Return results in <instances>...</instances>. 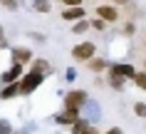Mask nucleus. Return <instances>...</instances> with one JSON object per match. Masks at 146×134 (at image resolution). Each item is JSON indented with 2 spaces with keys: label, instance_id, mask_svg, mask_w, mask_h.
Instances as JSON below:
<instances>
[{
  "label": "nucleus",
  "instance_id": "412c9836",
  "mask_svg": "<svg viewBox=\"0 0 146 134\" xmlns=\"http://www.w3.org/2000/svg\"><path fill=\"white\" fill-rule=\"evenodd\" d=\"M94 30H104V25H107V23H104V20H102V17H99V20H94Z\"/></svg>",
  "mask_w": 146,
  "mask_h": 134
},
{
  "label": "nucleus",
  "instance_id": "7ed1b4c3",
  "mask_svg": "<svg viewBox=\"0 0 146 134\" xmlns=\"http://www.w3.org/2000/svg\"><path fill=\"white\" fill-rule=\"evenodd\" d=\"M87 102V92L84 89H72V92H67V97H64V109H77Z\"/></svg>",
  "mask_w": 146,
  "mask_h": 134
},
{
  "label": "nucleus",
  "instance_id": "0eeeda50",
  "mask_svg": "<svg viewBox=\"0 0 146 134\" xmlns=\"http://www.w3.org/2000/svg\"><path fill=\"white\" fill-rule=\"evenodd\" d=\"M13 57H15L17 65H25V62H30V60H32V52L27 47H15V50H13Z\"/></svg>",
  "mask_w": 146,
  "mask_h": 134
},
{
  "label": "nucleus",
  "instance_id": "ddd939ff",
  "mask_svg": "<svg viewBox=\"0 0 146 134\" xmlns=\"http://www.w3.org/2000/svg\"><path fill=\"white\" fill-rule=\"evenodd\" d=\"M134 85H136L139 89H144V92H146V70H144V72H136V75H134Z\"/></svg>",
  "mask_w": 146,
  "mask_h": 134
},
{
  "label": "nucleus",
  "instance_id": "a211bd4d",
  "mask_svg": "<svg viewBox=\"0 0 146 134\" xmlns=\"http://www.w3.org/2000/svg\"><path fill=\"white\" fill-rule=\"evenodd\" d=\"M134 30H136V25H134V23H126V25H124V35H134Z\"/></svg>",
  "mask_w": 146,
  "mask_h": 134
},
{
  "label": "nucleus",
  "instance_id": "f3484780",
  "mask_svg": "<svg viewBox=\"0 0 146 134\" xmlns=\"http://www.w3.org/2000/svg\"><path fill=\"white\" fill-rule=\"evenodd\" d=\"M134 112H136L139 117H146V104H141V102H139V104H134Z\"/></svg>",
  "mask_w": 146,
  "mask_h": 134
},
{
  "label": "nucleus",
  "instance_id": "f03ea898",
  "mask_svg": "<svg viewBox=\"0 0 146 134\" xmlns=\"http://www.w3.org/2000/svg\"><path fill=\"white\" fill-rule=\"evenodd\" d=\"M97 55V47H94V42H79L72 47V57L79 60V62H87V60H92Z\"/></svg>",
  "mask_w": 146,
  "mask_h": 134
},
{
  "label": "nucleus",
  "instance_id": "f8f14e48",
  "mask_svg": "<svg viewBox=\"0 0 146 134\" xmlns=\"http://www.w3.org/2000/svg\"><path fill=\"white\" fill-rule=\"evenodd\" d=\"M87 67H89V70H94V72H102L104 67H107V62H104L102 57H92V60H87Z\"/></svg>",
  "mask_w": 146,
  "mask_h": 134
},
{
  "label": "nucleus",
  "instance_id": "39448f33",
  "mask_svg": "<svg viewBox=\"0 0 146 134\" xmlns=\"http://www.w3.org/2000/svg\"><path fill=\"white\" fill-rule=\"evenodd\" d=\"M97 17H102L104 23H116L119 20V10L114 5H99L97 8Z\"/></svg>",
  "mask_w": 146,
  "mask_h": 134
},
{
  "label": "nucleus",
  "instance_id": "9d476101",
  "mask_svg": "<svg viewBox=\"0 0 146 134\" xmlns=\"http://www.w3.org/2000/svg\"><path fill=\"white\" fill-rule=\"evenodd\" d=\"M17 95H20V85H17V82L5 85V87H3V92H0V97H3V99H13V97H17Z\"/></svg>",
  "mask_w": 146,
  "mask_h": 134
},
{
  "label": "nucleus",
  "instance_id": "dca6fc26",
  "mask_svg": "<svg viewBox=\"0 0 146 134\" xmlns=\"http://www.w3.org/2000/svg\"><path fill=\"white\" fill-rule=\"evenodd\" d=\"M35 10L47 13V10H50V0H35Z\"/></svg>",
  "mask_w": 146,
  "mask_h": 134
},
{
  "label": "nucleus",
  "instance_id": "20e7f679",
  "mask_svg": "<svg viewBox=\"0 0 146 134\" xmlns=\"http://www.w3.org/2000/svg\"><path fill=\"white\" fill-rule=\"evenodd\" d=\"M109 75L111 77H121V79H134L136 70H134V65H111L109 67Z\"/></svg>",
  "mask_w": 146,
  "mask_h": 134
},
{
  "label": "nucleus",
  "instance_id": "6e6552de",
  "mask_svg": "<svg viewBox=\"0 0 146 134\" xmlns=\"http://www.w3.org/2000/svg\"><path fill=\"white\" fill-rule=\"evenodd\" d=\"M77 119H79V112L77 109H64V114H60L57 122H60V124H69V127H72Z\"/></svg>",
  "mask_w": 146,
  "mask_h": 134
},
{
  "label": "nucleus",
  "instance_id": "f257e3e1",
  "mask_svg": "<svg viewBox=\"0 0 146 134\" xmlns=\"http://www.w3.org/2000/svg\"><path fill=\"white\" fill-rule=\"evenodd\" d=\"M42 79H45L42 75H37V72L30 70V75H25V77L17 82V85H20V95H30L32 89H37V87L42 85Z\"/></svg>",
  "mask_w": 146,
  "mask_h": 134
},
{
  "label": "nucleus",
  "instance_id": "423d86ee",
  "mask_svg": "<svg viewBox=\"0 0 146 134\" xmlns=\"http://www.w3.org/2000/svg\"><path fill=\"white\" fill-rule=\"evenodd\" d=\"M20 77H23V65H17V62H15V65H13V67H10V70L5 72L0 79H3L5 85H13V82H17Z\"/></svg>",
  "mask_w": 146,
  "mask_h": 134
},
{
  "label": "nucleus",
  "instance_id": "4be33fe9",
  "mask_svg": "<svg viewBox=\"0 0 146 134\" xmlns=\"http://www.w3.org/2000/svg\"><path fill=\"white\" fill-rule=\"evenodd\" d=\"M0 134H10V124L8 122H0Z\"/></svg>",
  "mask_w": 146,
  "mask_h": 134
},
{
  "label": "nucleus",
  "instance_id": "1a4fd4ad",
  "mask_svg": "<svg viewBox=\"0 0 146 134\" xmlns=\"http://www.w3.org/2000/svg\"><path fill=\"white\" fill-rule=\"evenodd\" d=\"M62 17L74 23V20H82V17H84V10H82V5H79V8H67L64 13H62Z\"/></svg>",
  "mask_w": 146,
  "mask_h": 134
},
{
  "label": "nucleus",
  "instance_id": "4468645a",
  "mask_svg": "<svg viewBox=\"0 0 146 134\" xmlns=\"http://www.w3.org/2000/svg\"><path fill=\"white\" fill-rule=\"evenodd\" d=\"M87 127H89V124H87L84 119H77V122L72 124V134H82V132L87 129Z\"/></svg>",
  "mask_w": 146,
  "mask_h": 134
},
{
  "label": "nucleus",
  "instance_id": "b1692460",
  "mask_svg": "<svg viewBox=\"0 0 146 134\" xmlns=\"http://www.w3.org/2000/svg\"><path fill=\"white\" fill-rule=\"evenodd\" d=\"M3 5H5V8H10V10L15 8V3H13V0H3Z\"/></svg>",
  "mask_w": 146,
  "mask_h": 134
},
{
  "label": "nucleus",
  "instance_id": "9b49d317",
  "mask_svg": "<svg viewBox=\"0 0 146 134\" xmlns=\"http://www.w3.org/2000/svg\"><path fill=\"white\" fill-rule=\"evenodd\" d=\"M32 72H37V75H42V77H47V75H50V65H47L45 60H35V62H32Z\"/></svg>",
  "mask_w": 146,
  "mask_h": 134
},
{
  "label": "nucleus",
  "instance_id": "bb28decb",
  "mask_svg": "<svg viewBox=\"0 0 146 134\" xmlns=\"http://www.w3.org/2000/svg\"><path fill=\"white\" fill-rule=\"evenodd\" d=\"M144 65H146V62H144Z\"/></svg>",
  "mask_w": 146,
  "mask_h": 134
},
{
  "label": "nucleus",
  "instance_id": "393cba45",
  "mask_svg": "<svg viewBox=\"0 0 146 134\" xmlns=\"http://www.w3.org/2000/svg\"><path fill=\"white\" fill-rule=\"evenodd\" d=\"M111 5H129V0H111Z\"/></svg>",
  "mask_w": 146,
  "mask_h": 134
},
{
  "label": "nucleus",
  "instance_id": "2eb2a0df",
  "mask_svg": "<svg viewBox=\"0 0 146 134\" xmlns=\"http://www.w3.org/2000/svg\"><path fill=\"white\" fill-rule=\"evenodd\" d=\"M87 30H89V23H87V20H77L74 32H77V35H82V32H87Z\"/></svg>",
  "mask_w": 146,
  "mask_h": 134
},
{
  "label": "nucleus",
  "instance_id": "6ab92c4d",
  "mask_svg": "<svg viewBox=\"0 0 146 134\" xmlns=\"http://www.w3.org/2000/svg\"><path fill=\"white\" fill-rule=\"evenodd\" d=\"M62 3H64L67 8H79V5H82V0H62Z\"/></svg>",
  "mask_w": 146,
  "mask_h": 134
},
{
  "label": "nucleus",
  "instance_id": "aec40b11",
  "mask_svg": "<svg viewBox=\"0 0 146 134\" xmlns=\"http://www.w3.org/2000/svg\"><path fill=\"white\" fill-rule=\"evenodd\" d=\"M109 82H111V87H116V89H119V87L124 85V79H121V77H111Z\"/></svg>",
  "mask_w": 146,
  "mask_h": 134
},
{
  "label": "nucleus",
  "instance_id": "a878e982",
  "mask_svg": "<svg viewBox=\"0 0 146 134\" xmlns=\"http://www.w3.org/2000/svg\"><path fill=\"white\" fill-rule=\"evenodd\" d=\"M0 42H3V25H0Z\"/></svg>",
  "mask_w": 146,
  "mask_h": 134
},
{
  "label": "nucleus",
  "instance_id": "5701e85b",
  "mask_svg": "<svg viewBox=\"0 0 146 134\" xmlns=\"http://www.w3.org/2000/svg\"><path fill=\"white\" fill-rule=\"evenodd\" d=\"M107 134H124V132H121V129H119V127H111V129H109Z\"/></svg>",
  "mask_w": 146,
  "mask_h": 134
}]
</instances>
